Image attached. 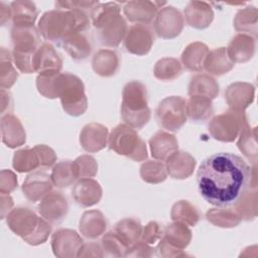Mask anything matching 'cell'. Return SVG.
<instances>
[{
	"instance_id": "1",
	"label": "cell",
	"mask_w": 258,
	"mask_h": 258,
	"mask_svg": "<svg viewBox=\"0 0 258 258\" xmlns=\"http://www.w3.org/2000/svg\"><path fill=\"white\" fill-rule=\"evenodd\" d=\"M251 167L239 155L230 152L207 157L197 173L201 197L218 208L233 206L247 188Z\"/></svg>"
},
{
	"instance_id": "2",
	"label": "cell",
	"mask_w": 258,
	"mask_h": 258,
	"mask_svg": "<svg viewBox=\"0 0 258 258\" xmlns=\"http://www.w3.org/2000/svg\"><path fill=\"white\" fill-rule=\"evenodd\" d=\"M90 24V15L83 10L53 9L42 14L38 21V31L48 42L61 43L74 33L87 31Z\"/></svg>"
},
{
	"instance_id": "3",
	"label": "cell",
	"mask_w": 258,
	"mask_h": 258,
	"mask_svg": "<svg viewBox=\"0 0 258 258\" xmlns=\"http://www.w3.org/2000/svg\"><path fill=\"white\" fill-rule=\"evenodd\" d=\"M147 90L142 83L131 81L124 86L121 117L126 125L138 130L149 122L151 111L147 106Z\"/></svg>"
},
{
	"instance_id": "4",
	"label": "cell",
	"mask_w": 258,
	"mask_h": 258,
	"mask_svg": "<svg viewBox=\"0 0 258 258\" xmlns=\"http://www.w3.org/2000/svg\"><path fill=\"white\" fill-rule=\"evenodd\" d=\"M7 225L16 235L30 245H39L46 241L50 234L49 223L38 217L32 210L25 207L13 209L7 215Z\"/></svg>"
},
{
	"instance_id": "5",
	"label": "cell",
	"mask_w": 258,
	"mask_h": 258,
	"mask_svg": "<svg viewBox=\"0 0 258 258\" xmlns=\"http://www.w3.org/2000/svg\"><path fill=\"white\" fill-rule=\"evenodd\" d=\"M54 92L67 114L77 117L86 112L88 100L85 86L79 77L70 73H59L54 81Z\"/></svg>"
},
{
	"instance_id": "6",
	"label": "cell",
	"mask_w": 258,
	"mask_h": 258,
	"mask_svg": "<svg viewBox=\"0 0 258 258\" xmlns=\"http://www.w3.org/2000/svg\"><path fill=\"white\" fill-rule=\"evenodd\" d=\"M108 146L116 153L134 161H143L148 156L145 142L135 129L126 124H119L112 129L108 138Z\"/></svg>"
},
{
	"instance_id": "7",
	"label": "cell",
	"mask_w": 258,
	"mask_h": 258,
	"mask_svg": "<svg viewBox=\"0 0 258 258\" xmlns=\"http://www.w3.org/2000/svg\"><path fill=\"white\" fill-rule=\"evenodd\" d=\"M186 101L180 96H170L163 99L155 110L158 125L169 132L178 131L186 122Z\"/></svg>"
},
{
	"instance_id": "8",
	"label": "cell",
	"mask_w": 258,
	"mask_h": 258,
	"mask_svg": "<svg viewBox=\"0 0 258 258\" xmlns=\"http://www.w3.org/2000/svg\"><path fill=\"white\" fill-rule=\"evenodd\" d=\"M248 123L244 111L228 110L215 116L209 124V132L215 139L223 142H232L240 134L243 126Z\"/></svg>"
},
{
	"instance_id": "9",
	"label": "cell",
	"mask_w": 258,
	"mask_h": 258,
	"mask_svg": "<svg viewBox=\"0 0 258 258\" xmlns=\"http://www.w3.org/2000/svg\"><path fill=\"white\" fill-rule=\"evenodd\" d=\"M184 19L181 13L173 6L162 7L154 18V31L158 37L174 38L181 32Z\"/></svg>"
},
{
	"instance_id": "10",
	"label": "cell",
	"mask_w": 258,
	"mask_h": 258,
	"mask_svg": "<svg viewBox=\"0 0 258 258\" xmlns=\"http://www.w3.org/2000/svg\"><path fill=\"white\" fill-rule=\"evenodd\" d=\"M153 42V31L145 24L132 25L124 38V46L126 50L136 55H144L148 53Z\"/></svg>"
},
{
	"instance_id": "11",
	"label": "cell",
	"mask_w": 258,
	"mask_h": 258,
	"mask_svg": "<svg viewBox=\"0 0 258 258\" xmlns=\"http://www.w3.org/2000/svg\"><path fill=\"white\" fill-rule=\"evenodd\" d=\"M166 4L161 1H129L123 7L125 17L136 24H149Z\"/></svg>"
},
{
	"instance_id": "12",
	"label": "cell",
	"mask_w": 258,
	"mask_h": 258,
	"mask_svg": "<svg viewBox=\"0 0 258 258\" xmlns=\"http://www.w3.org/2000/svg\"><path fill=\"white\" fill-rule=\"evenodd\" d=\"M83 245L80 235L70 229H59L53 233L51 238V247L57 257H78Z\"/></svg>"
},
{
	"instance_id": "13",
	"label": "cell",
	"mask_w": 258,
	"mask_h": 258,
	"mask_svg": "<svg viewBox=\"0 0 258 258\" xmlns=\"http://www.w3.org/2000/svg\"><path fill=\"white\" fill-rule=\"evenodd\" d=\"M69 205L66 197L58 191L47 194L38 206L40 216L50 224H57L67 216Z\"/></svg>"
},
{
	"instance_id": "14",
	"label": "cell",
	"mask_w": 258,
	"mask_h": 258,
	"mask_svg": "<svg viewBox=\"0 0 258 258\" xmlns=\"http://www.w3.org/2000/svg\"><path fill=\"white\" fill-rule=\"evenodd\" d=\"M128 26L123 16L119 15L103 26L95 30L97 40L102 46L117 47L122 40H124Z\"/></svg>"
},
{
	"instance_id": "15",
	"label": "cell",
	"mask_w": 258,
	"mask_h": 258,
	"mask_svg": "<svg viewBox=\"0 0 258 258\" xmlns=\"http://www.w3.org/2000/svg\"><path fill=\"white\" fill-rule=\"evenodd\" d=\"M52 185L50 175L43 170H37L26 176L22 184V191L28 201L35 203L49 194Z\"/></svg>"
},
{
	"instance_id": "16",
	"label": "cell",
	"mask_w": 258,
	"mask_h": 258,
	"mask_svg": "<svg viewBox=\"0 0 258 258\" xmlns=\"http://www.w3.org/2000/svg\"><path fill=\"white\" fill-rule=\"evenodd\" d=\"M72 196L81 207L88 208L98 204L102 198V187L95 179L80 178L74 184Z\"/></svg>"
},
{
	"instance_id": "17",
	"label": "cell",
	"mask_w": 258,
	"mask_h": 258,
	"mask_svg": "<svg viewBox=\"0 0 258 258\" xmlns=\"http://www.w3.org/2000/svg\"><path fill=\"white\" fill-rule=\"evenodd\" d=\"M255 87L249 83L237 82L231 84L226 92L225 99L231 110L244 111L254 100Z\"/></svg>"
},
{
	"instance_id": "18",
	"label": "cell",
	"mask_w": 258,
	"mask_h": 258,
	"mask_svg": "<svg viewBox=\"0 0 258 258\" xmlns=\"http://www.w3.org/2000/svg\"><path fill=\"white\" fill-rule=\"evenodd\" d=\"M34 73L60 72L62 59L49 42H43L33 54Z\"/></svg>"
},
{
	"instance_id": "19",
	"label": "cell",
	"mask_w": 258,
	"mask_h": 258,
	"mask_svg": "<svg viewBox=\"0 0 258 258\" xmlns=\"http://www.w3.org/2000/svg\"><path fill=\"white\" fill-rule=\"evenodd\" d=\"M108 129L99 123L87 124L81 131L80 143L87 152H97L108 143Z\"/></svg>"
},
{
	"instance_id": "20",
	"label": "cell",
	"mask_w": 258,
	"mask_h": 258,
	"mask_svg": "<svg viewBox=\"0 0 258 258\" xmlns=\"http://www.w3.org/2000/svg\"><path fill=\"white\" fill-rule=\"evenodd\" d=\"M185 22L195 28H207L214 19V12L209 3L204 1H190L184 10Z\"/></svg>"
},
{
	"instance_id": "21",
	"label": "cell",
	"mask_w": 258,
	"mask_h": 258,
	"mask_svg": "<svg viewBox=\"0 0 258 258\" xmlns=\"http://www.w3.org/2000/svg\"><path fill=\"white\" fill-rule=\"evenodd\" d=\"M1 134L3 143L10 148L21 146L26 141V134L20 120L12 114L2 116Z\"/></svg>"
},
{
	"instance_id": "22",
	"label": "cell",
	"mask_w": 258,
	"mask_h": 258,
	"mask_svg": "<svg viewBox=\"0 0 258 258\" xmlns=\"http://www.w3.org/2000/svg\"><path fill=\"white\" fill-rule=\"evenodd\" d=\"M196 164V159L189 153L177 150L166 158L165 167L172 178L184 179L191 175Z\"/></svg>"
},
{
	"instance_id": "23",
	"label": "cell",
	"mask_w": 258,
	"mask_h": 258,
	"mask_svg": "<svg viewBox=\"0 0 258 258\" xmlns=\"http://www.w3.org/2000/svg\"><path fill=\"white\" fill-rule=\"evenodd\" d=\"M256 39L245 33L236 34L230 41L227 52L231 60L235 62H246L250 60L255 53Z\"/></svg>"
},
{
	"instance_id": "24",
	"label": "cell",
	"mask_w": 258,
	"mask_h": 258,
	"mask_svg": "<svg viewBox=\"0 0 258 258\" xmlns=\"http://www.w3.org/2000/svg\"><path fill=\"white\" fill-rule=\"evenodd\" d=\"M13 48L23 51L34 52L40 43V33L33 26H13L11 29Z\"/></svg>"
},
{
	"instance_id": "25",
	"label": "cell",
	"mask_w": 258,
	"mask_h": 258,
	"mask_svg": "<svg viewBox=\"0 0 258 258\" xmlns=\"http://www.w3.org/2000/svg\"><path fill=\"white\" fill-rule=\"evenodd\" d=\"M149 146L152 157L161 161L178 150V142L175 136L161 130L150 138Z\"/></svg>"
},
{
	"instance_id": "26",
	"label": "cell",
	"mask_w": 258,
	"mask_h": 258,
	"mask_svg": "<svg viewBox=\"0 0 258 258\" xmlns=\"http://www.w3.org/2000/svg\"><path fill=\"white\" fill-rule=\"evenodd\" d=\"M79 228L86 238L96 239L105 232L107 228V221L100 211L91 210L83 214Z\"/></svg>"
},
{
	"instance_id": "27",
	"label": "cell",
	"mask_w": 258,
	"mask_h": 258,
	"mask_svg": "<svg viewBox=\"0 0 258 258\" xmlns=\"http://www.w3.org/2000/svg\"><path fill=\"white\" fill-rule=\"evenodd\" d=\"M191 231L188 227L180 222H173L164 228L162 240L168 246L177 250H183L189 244Z\"/></svg>"
},
{
	"instance_id": "28",
	"label": "cell",
	"mask_w": 258,
	"mask_h": 258,
	"mask_svg": "<svg viewBox=\"0 0 258 258\" xmlns=\"http://www.w3.org/2000/svg\"><path fill=\"white\" fill-rule=\"evenodd\" d=\"M119 56L111 49L98 50L92 59V67L96 74L101 77H112L119 69Z\"/></svg>"
},
{
	"instance_id": "29",
	"label": "cell",
	"mask_w": 258,
	"mask_h": 258,
	"mask_svg": "<svg viewBox=\"0 0 258 258\" xmlns=\"http://www.w3.org/2000/svg\"><path fill=\"white\" fill-rule=\"evenodd\" d=\"M235 63L228 55L226 47H219L209 51L205 63L204 70L214 76H222L230 72Z\"/></svg>"
},
{
	"instance_id": "30",
	"label": "cell",
	"mask_w": 258,
	"mask_h": 258,
	"mask_svg": "<svg viewBox=\"0 0 258 258\" xmlns=\"http://www.w3.org/2000/svg\"><path fill=\"white\" fill-rule=\"evenodd\" d=\"M186 116L195 123L208 121L214 114L212 100L201 96H190L185 105Z\"/></svg>"
},
{
	"instance_id": "31",
	"label": "cell",
	"mask_w": 258,
	"mask_h": 258,
	"mask_svg": "<svg viewBox=\"0 0 258 258\" xmlns=\"http://www.w3.org/2000/svg\"><path fill=\"white\" fill-rule=\"evenodd\" d=\"M209 51V47L203 42L196 41L188 44L181 54L183 67L190 72H202Z\"/></svg>"
},
{
	"instance_id": "32",
	"label": "cell",
	"mask_w": 258,
	"mask_h": 258,
	"mask_svg": "<svg viewBox=\"0 0 258 258\" xmlns=\"http://www.w3.org/2000/svg\"><path fill=\"white\" fill-rule=\"evenodd\" d=\"M61 45L75 60L86 59L92 51V45L85 32L74 33L61 41Z\"/></svg>"
},
{
	"instance_id": "33",
	"label": "cell",
	"mask_w": 258,
	"mask_h": 258,
	"mask_svg": "<svg viewBox=\"0 0 258 258\" xmlns=\"http://www.w3.org/2000/svg\"><path fill=\"white\" fill-rule=\"evenodd\" d=\"M219 84L209 75L198 74L190 79L188 85L189 96H201L212 100L219 95Z\"/></svg>"
},
{
	"instance_id": "34",
	"label": "cell",
	"mask_w": 258,
	"mask_h": 258,
	"mask_svg": "<svg viewBox=\"0 0 258 258\" xmlns=\"http://www.w3.org/2000/svg\"><path fill=\"white\" fill-rule=\"evenodd\" d=\"M12 165L18 172H28L37 168H43L42 160L36 146L17 150L14 153Z\"/></svg>"
},
{
	"instance_id": "35",
	"label": "cell",
	"mask_w": 258,
	"mask_h": 258,
	"mask_svg": "<svg viewBox=\"0 0 258 258\" xmlns=\"http://www.w3.org/2000/svg\"><path fill=\"white\" fill-rule=\"evenodd\" d=\"M13 26H33L38 10L31 1H14L10 4Z\"/></svg>"
},
{
	"instance_id": "36",
	"label": "cell",
	"mask_w": 258,
	"mask_h": 258,
	"mask_svg": "<svg viewBox=\"0 0 258 258\" xmlns=\"http://www.w3.org/2000/svg\"><path fill=\"white\" fill-rule=\"evenodd\" d=\"M142 226L137 219L125 218L119 221L115 227V234L129 248L139 241L142 234Z\"/></svg>"
},
{
	"instance_id": "37",
	"label": "cell",
	"mask_w": 258,
	"mask_h": 258,
	"mask_svg": "<svg viewBox=\"0 0 258 258\" xmlns=\"http://www.w3.org/2000/svg\"><path fill=\"white\" fill-rule=\"evenodd\" d=\"M258 11L254 6H248L239 10L234 18V27L239 33L251 35L257 38Z\"/></svg>"
},
{
	"instance_id": "38",
	"label": "cell",
	"mask_w": 258,
	"mask_h": 258,
	"mask_svg": "<svg viewBox=\"0 0 258 258\" xmlns=\"http://www.w3.org/2000/svg\"><path fill=\"white\" fill-rule=\"evenodd\" d=\"M241 220L250 221L257 215V191L256 188L247 187L238 201L233 205Z\"/></svg>"
},
{
	"instance_id": "39",
	"label": "cell",
	"mask_w": 258,
	"mask_h": 258,
	"mask_svg": "<svg viewBox=\"0 0 258 258\" xmlns=\"http://www.w3.org/2000/svg\"><path fill=\"white\" fill-rule=\"evenodd\" d=\"M121 6L117 2L98 3L90 12V19L95 29L100 28L113 18L121 15Z\"/></svg>"
},
{
	"instance_id": "40",
	"label": "cell",
	"mask_w": 258,
	"mask_h": 258,
	"mask_svg": "<svg viewBox=\"0 0 258 258\" xmlns=\"http://www.w3.org/2000/svg\"><path fill=\"white\" fill-rule=\"evenodd\" d=\"M170 216L173 222H180L186 226H196L201 219L200 212L188 201L176 202L171 208Z\"/></svg>"
},
{
	"instance_id": "41",
	"label": "cell",
	"mask_w": 258,
	"mask_h": 258,
	"mask_svg": "<svg viewBox=\"0 0 258 258\" xmlns=\"http://www.w3.org/2000/svg\"><path fill=\"white\" fill-rule=\"evenodd\" d=\"M237 145L240 151L251 161L256 164L257 161V142H256V127H251L246 123L240 131Z\"/></svg>"
},
{
	"instance_id": "42",
	"label": "cell",
	"mask_w": 258,
	"mask_h": 258,
	"mask_svg": "<svg viewBox=\"0 0 258 258\" xmlns=\"http://www.w3.org/2000/svg\"><path fill=\"white\" fill-rule=\"evenodd\" d=\"M154 76L161 81H172L177 79L182 73L180 61L174 57H163L154 66Z\"/></svg>"
},
{
	"instance_id": "43",
	"label": "cell",
	"mask_w": 258,
	"mask_h": 258,
	"mask_svg": "<svg viewBox=\"0 0 258 258\" xmlns=\"http://www.w3.org/2000/svg\"><path fill=\"white\" fill-rule=\"evenodd\" d=\"M0 84L2 89H9L14 85L18 79V73L13 64L12 52L7 50L5 47L1 48L0 54Z\"/></svg>"
},
{
	"instance_id": "44",
	"label": "cell",
	"mask_w": 258,
	"mask_h": 258,
	"mask_svg": "<svg viewBox=\"0 0 258 258\" xmlns=\"http://www.w3.org/2000/svg\"><path fill=\"white\" fill-rule=\"evenodd\" d=\"M206 218L217 227H236L241 222V218L233 209H211L207 212Z\"/></svg>"
},
{
	"instance_id": "45",
	"label": "cell",
	"mask_w": 258,
	"mask_h": 258,
	"mask_svg": "<svg viewBox=\"0 0 258 258\" xmlns=\"http://www.w3.org/2000/svg\"><path fill=\"white\" fill-rule=\"evenodd\" d=\"M53 185L59 188L68 187L73 184L77 178L73 171V161L62 160L56 163L50 174Z\"/></svg>"
},
{
	"instance_id": "46",
	"label": "cell",
	"mask_w": 258,
	"mask_h": 258,
	"mask_svg": "<svg viewBox=\"0 0 258 258\" xmlns=\"http://www.w3.org/2000/svg\"><path fill=\"white\" fill-rule=\"evenodd\" d=\"M140 176L148 183H159L166 179L167 171L161 160H148L140 166Z\"/></svg>"
},
{
	"instance_id": "47",
	"label": "cell",
	"mask_w": 258,
	"mask_h": 258,
	"mask_svg": "<svg viewBox=\"0 0 258 258\" xmlns=\"http://www.w3.org/2000/svg\"><path fill=\"white\" fill-rule=\"evenodd\" d=\"M73 171L77 179L93 177L98 171V163L91 155H81L73 161Z\"/></svg>"
},
{
	"instance_id": "48",
	"label": "cell",
	"mask_w": 258,
	"mask_h": 258,
	"mask_svg": "<svg viewBox=\"0 0 258 258\" xmlns=\"http://www.w3.org/2000/svg\"><path fill=\"white\" fill-rule=\"evenodd\" d=\"M101 246L104 253L106 251L108 255L115 257L125 256L128 250V247L121 241V239L115 234L114 231H110L103 236L101 240Z\"/></svg>"
},
{
	"instance_id": "49",
	"label": "cell",
	"mask_w": 258,
	"mask_h": 258,
	"mask_svg": "<svg viewBox=\"0 0 258 258\" xmlns=\"http://www.w3.org/2000/svg\"><path fill=\"white\" fill-rule=\"evenodd\" d=\"M60 72H45L38 74L36 78V87L38 92L45 98L55 99L54 81Z\"/></svg>"
},
{
	"instance_id": "50",
	"label": "cell",
	"mask_w": 258,
	"mask_h": 258,
	"mask_svg": "<svg viewBox=\"0 0 258 258\" xmlns=\"http://www.w3.org/2000/svg\"><path fill=\"white\" fill-rule=\"evenodd\" d=\"M35 52V51H34ZM34 52L14 49L12 50V58L15 67L23 74L34 73L33 54Z\"/></svg>"
},
{
	"instance_id": "51",
	"label": "cell",
	"mask_w": 258,
	"mask_h": 258,
	"mask_svg": "<svg viewBox=\"0 0 258 258\" xmlns=\"http://www.w3.org/2000/svg\"><path fill=\"white\" fill-rule=\"evenodd\" d=\"M163 231L164 229L157 222L151 221L142 229L141 239L149 245L154 244L162 238Z\"/></svg>"
},
{
	"instance_id": "52",
	"label": "cell",
	"mask_w": 258,
	"mask_h": 258,
	"mask_svg": "<svg viewBox=\"0 0 258 258\" xmlns=\"http://www.w3.org/2000/svg\"><path fill=\"white\" fill-rule=\"evenodd\" d=\"M99 3V1H56L55 9L60 10H83L88 13Z\"/></svg>"
},
{
	"instance_id": "53",
	"label": "cell",
	"mask_w": 258,
	"mask_h": 258,
	"mask_svg": "<svg viewBox=\"0 0 258 258\" xmlns=\"http://www.w3.org/2000/svg\"><path fill=\"white\" fill-rule=\"evenodd\" d=\"M17 176L11 171L7 169H3L1 171L0 178V192L9 195L17 187Z\"/></svg>"
},
{
	"instance_id": "54",
	"label": "cell",
	"mask_w": 258,
	"mask_h": 258,
	"mask_svg": "<svg viewBox=\"0 0 258 258\" xmlns=\"http://www.w3.org/2000/svg\"><path fill=\"white\" fill-rule=\"evenodd\" d=\"M154 248L150 247L149 244L145 242H137L128 248L125 256H137V257H150L155 255Z\"/></svg>"
},
{
	"instance_id": "55",
	"label": "cell",
	"mask_w": 258,
	"mask_h": 258,
	"mask_svg": "<svg viewBox=\"0 0 258 258\" xmlns=\"http://www.w3.org/2000/svg\"><path fill=\"white\" fill-rule=\"evenodd\" d=\"M84 248L90 250V252H86L84 254L81 255V257H87V256H97V257H103L105 255V253L103 252V248L101 245L97 244V243H89V244H84L83 245Z\"/></svg>"
},
{
	"instance_id": "56",
	"label": "cell",
	"mask_w": 258,
	"mask_h": 258,
	"mask_svg": "<svg viewBox=\"0 0 258 258\" xmlns=\"http://www.w3.org/2000/svg\"><path fill=\"white\" fill-rule=\"evenodd\" d=\"M0 19L1 25H5L6 22L12 20V12L11 7L5 4L4 2H0Z\"/></svg>"
}]
</instances>
